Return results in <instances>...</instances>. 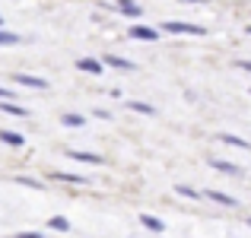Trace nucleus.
Instances as JSON below:
<instances>
[{"label": "nucleus", "mask_w": 251, "mask_h": 238, "mask_svg": "<svg viewBox=\"0 0 251 238\" xmlns=\"http://www.w3.org/2000/svg\"><path fill=\"white\" fill-rule=\"evenodd\" d=\"M203 200H213L220 207H239V200L232 194H223V190H203Z\"/></svg>", "instance_id": "6"}, {"label": "nucleus", "mask_w": 251, "mask_h": 238, "mask_svg": "<svg viewBox=\"0 0 251 238\" xmlns=\"http://www.w3.org/2000/svg\"><path fill=\"white\" fill-rule=\"evenodd\" d=\"M0 143H6V146H25V140H23V134H16V130H3L0 127Z\"/></svg>", "instance_id": "9"}, {"label": "nucleus", "mask_w": 251, "mask_h": 238, "mask_svg": "<svg viewBox=\"0 0 251 238\" xmlns=\"http://www.w3.org/2000/svg\"><path fill=\"white\" fill-rule=\"evenodd\" d=\"M0 98H3V102H13V89H6V86H0Z\"/></svg>", "instance_id": "22"}, {"label": "nucleus", "mask_w": 251, "mask_h": 238, "mask_svg": "<svg viewBox=\"0 0 251 238\" xmlns=\"http://www.w3.org/2000/svg\"><path fill=\"white\" fill-rule=\"evenodd\" d=\"M61 124H64V127H86V115L67 111V115H61Z\"/></svg>", "instance_id": "12"}, {"label": "nucleus", "mask_w": 251, "mask_h": 238, "mask_svg": "<svg viewBox=\"0 0 251 238\" xmlns=\"http://www.w3.org/2000/svg\"><path fill=\"white\" fill-rule=\"evenodd\" d=\"M210 168L220 171V175H229V178H242V165L229 162V159H210Z\"/></svg>", "instance_id": "2"}, {"label": "nucleus", "mask_w": 251, "mask_h": 238, "mask_svg": "<svg viewBox=\"0 0 251 238\" xmlns=\"http://www.w3.org/2000/svg\"><path fill=\"white\" fill-rule=\"evenodd\" d=\"M245 32H248V35H251V25H245Z\"/></svg>", "instance_id": "24"}, {"label": "nucleus", "mask_w": 251, "mask_h": 238, "mask_svg": "<svg viewBox=\"0 0 251 238\" xmlns=\"http://www.w3.org/2000/svg\"><path fill=\"white\" fill-rule=\"evenodd\" d=\"M67 156L74 159V162H86V165H102V162H105L99 153H83V149H70Z\"/></svg>", "instance_id": "7"}, {"label": "nucleus", "mask_w": 251, "mask_h": 238, "mask_svg": "<svg viewBox=\"0 0 251 238\" xmlns=\"http://www.w3.org/2000/svg\"><path fill=\"white\" fill-rule=\"evenodd\" d=\"M13 83L16 86H29V89H48V79L45 76H29V73H16Z\"/></svg>", "instance_id": "4"}, {"label": "nucleus", "mask_w": 251, "mask_h": 238, "mask_svg": "<svg viewBox=\"0 0 251 238\" xmlns=\"http://www.w3.org/2000/svg\"><path fill=\"white\" fill-rule=\"evenodd\" d=\"M235 67L245 70V73H251V61H245V57H239V61H235Z\"/></svg>", "instance_id": "21"}, {"label": "nucleus", "mask_w": 251, "mask_h": 238, "mask_svg": "<svg viewBox=\"0 0 251 238\" xmlns=\"http://www.w3.org/2000/svg\"><path fill=\"white\" fill-rule=\"evenodd\" d=\"M0 29H3V16H0Z\"/></svg>", "instance_id": "25"}, {"label": "nucleus", "mask_w": 251, "mask_h": 238, "mask_svg": "<svg viewBox=\"0 0 251 238\" xmlns=\"http://www.w3.org/2000/svg\"><path fill=\"white\" fill-rule=\"evenodd\" d=\"M54 181H64V184H89V178L86 175H70V171H54Z\"/></svg>", "instance_id": "11"}, {"label": "nucleus", "mask_w": 251, "mask_h": 238, "mask_svg": "<svg viewBox=\"0 0 251 238\" xmlns=\"http://www.w3.org/2000/svg\"><path fill=\"white\" fill-rule=\"evenodd\" d=\"M220 143H226V146H235V149H251V143L245 140V137H235V134H220Z\"/></svg>", "instance_id": "8"}, {"label": "nucleus", "mask_w": 251, "mask_h": 238, "mask_svg": "<svg viewBox=\"0 0 251 238\" xmlns=\"http://www.w3.org/2000/svg\"><path fill=\"white\" fill-rule=\"evenodd\" d=\"M159 32H166V35H194V38L207 35V29H203V25L181 23V19H169V23H162V25H159Z\"/></svg>", "instance_id": "1"}, {"label": "nucleus", "mask_w": 251, "mask_h": 238, "mask_svg": "<svg viewBox=\"0 0 251 238\" xmlns=\"http://www.w3.org/2000/svg\"><path fill=\"white\" fill-rule=\"evenodd\" d=\"M76 67H80L83 73H92V76H102L105 73V64L96 61V57H80V61H76Z\"/></svg>", "instance_id": "5"}, {"label": "nucleus", "mask_w": 251, "mask_h": 238, "mask_svg": "<svg viewBox=\"0 0 251 238\" xmlns=\"http://www.w3.org/2000/svg\"><path fill=\"white\" fill-rule=\"evenodd\" d=\"M175 194H178V197H188V200H201L203 190L191 188V184H175Z\"/></svg>", "instance_id": "14"}, {"label": "nucleus", "mask_w": 251, "mask_h": 238, "mask_svg": "<svg viewBox=\"0 0 251 238\" xmlns=\"http://www.w3.org/2000/svg\"><path fill=\"white\" fill-rule=\"evenodd\" d=\"M140 222H143V229H150V232H166V222H162L159 216H150V213H140Z\"/></svg>", "instance_id": "10"}, {"label": "nucleus", "mask_w": 251, "mask_h": 238, "mask_svg": "<svg viewBox=\"0 0 251 238\" xmlns=\"http://www.w3.org/2000/svg\"><path fill=\"white\" fill-rule=\"evenodd\" d=\"M118 13H124V16L137 19V16L143 13V6H140V3H130V0H121V3H118Z\"/></svg>", "instance_id": "13"}, {"label": "nucleus", "mask_w": 251, "mask_h": 238, "mask_svg": "<svg viewBox=\"0 0 251 238\" xmlns=\"http://www.w3.org/2000/svg\"><path fill=\"white\" fill-rule=\"evenodd\" d=\"M16 181H19V184H29V188H38V190H42V188H45V184H42V181H35V178H23V175H19V178H16Z\"/></svg>", "instance_id": "20"}, {"label": "nucleus", "mask_w": 251, "mask_h": 238, "mask_svg": "<svg viewBox=\"0 0 251 238\" xmlns=\"http://www.w3.org/2000/svg\"><path fill=\"white\" fill-rule=\"evenodd\" d=\"M105 64H108V67H118V70H134V61L118 57V54H108V57H105Z\"/></svg>", "instance_id": "15"}, {"label": "nucleus", "mask_w": 251, "mask_h": 238, "mask_svg": "<svg viewBox=\"0 0 251 238\" xmlns=\"http://www.w3.org/2000/svg\"><path fill=\"white\" fill-rule=\"evenodd\" d=\"M127 108L137 111V115H156V108H153V105H147V102H127Z\"/></svg>", "instance_id": "18"}, {"label": "nucleus", "mask_w": 251, "mask_h": 238, "mask_svg": "<svg viewBox=\"0 0 251 238\" xmlns=\"http://www.w3.org/2000/svg\"><path fill=\"white\" fill-rule=\"evenodd\" d=\"M248 226H251V219H248Z\"/></svg>", "instance_id": "26"}, {"label": "nucleus", "mask_w": 251, "mask_h": 238, "mask_svg": "<svg viewBox=\"0 0 251 238\" xmlns=\"http://www.w3.org/2000/svg\"><path fill=\"white\" fill-rule=\"evenodd\" d=\"M130 38H137V42H156L159 29H153V25H130Z\"/></svg>", "instance_id": "3"}, {"label": "nucleus", "mask_w": 251, "mask_h": 238, "mask_svg": "<svg viewBox=\"0 0 251 238\" xmlns=\"http://www.w3.org/2000/svg\"><path fill=\"white\" fill-rule=\"evenodd\" d=\"M48 229H54V232H70V219H67V216H51Z\"/></svg>", "instance_id": "16"}, {"label": "nucleus", "mask_w": 251, "mask_h": 238, "mask_svg": "<svg viewBox=\"0 0 251 238\" xmlns=\"http://www.w3.org/2000/svg\"><path fill=\"white\" fill-rule=\"evenodd\" d=\"M0 45H19V35L10 29H0Z\"/></svg>", "instance_id": "19"}, {"label": "nucleus", "mask_w": 251, "mask_h": 238, "mask_svg": "<svg viewBox=\"0 0 251 238\" xmlns=\"http://www.w3.org/2000/svg\"><path fill=\"white\" fill-rule=\"evenodd\" d=\"M0 111H6V115H13V118H25L29 115L23 105H13V102H0Z\"/></svg>", "instance_id": "17"}, {"label": "nucleus", "mask_w": 251, "mask_h": 238, "mask_svg": "<svg viewBox=\"0 0 251 238\" xmlns=\"http://www.w3.org/2000/svg\"><path fill=\"white\" fill-rule=\"evenodd\" d=\"M16 238H42L38 232H23V235H16Z\"/></svg>", "instance_id": "23"}]
</instances>
